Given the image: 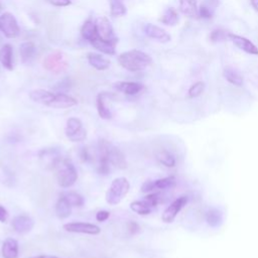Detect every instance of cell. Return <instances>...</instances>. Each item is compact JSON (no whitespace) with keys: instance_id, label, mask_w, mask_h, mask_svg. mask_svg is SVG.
Instances as JSON below:
<instances>
[{"instance_id":"obj_19","label":"cell","mask_w":258,"mask_h":258,"mask_svg":"<svg viewBox=\"0 0 258 258\" xmlns=\"http://www.w3.org/2000/svg\"><path fill=\"white\" fill-rule=\"evenodd\" d=\"M117 42H118L117 39L114 41L108 42V41H103V40L97 38L93 42H91V44L99 52L109 55V56H112L115 54V45Z\"/></svg>"},{"instance_id":"obj_27","label":"cell","mask_w":258,"mask_h":258,"mask_svg":"<svg viewBox=\"0 0 258 258\" xmlns=\"http://www.w3.org/2000/svg\"><path fill=\"white\" fill-rule=\"evenodd\" d=\"M224 77L225 79L231 83L234 86L240 87L243 85V78L240 75V73L236 70H234L233 68H226L224 70Z\"/></svg>"},{"instance_id":"obj_34","label":"cell","mask_w":258,"mask_h":258,"mask_svg":"<svg viewBox=\"0 0 258 258\" xmlns=\"http://www.w3.org/2000/svg\"><path fill=\"white\" fill-rule=\"evenodd\" d=\"M176 184V179L174 177H167L155 181L156 190H167L174 187Z\"/></svg>"},{"instance_id":"obj_6","label":"cell","mask_w":258,"mask_h":258,"mask_svg":"<svg viewBox=\"0 0 258 258\" xmlns=\"http://www.w3.org/2000/svg\"><path fill=\"white\" fill-rule=\"evenodd\" d=\"M66 136L73 143L83 142L86 139L87 134L80 119L72 117L68 120L66 126Z\"/></svg>"},{"instance_id":"obj_24","label":"cell","mask_w":258,"mask_h":258,"mask_svg":"<svg viewBox=\"0 0 258 258\" xmlns=\"http://www.w3.org/2000/svg\"><path fill=\"white\" fill-rule=\"evenodd\" d=\"M0 63L8 70H13V47L11 45H5L0 49Z\"/></svg>"},{"instance_id":"obj_4","label":"cell","mask_w":258,"mask_h":258,"mask_svg":"<svg viewBox=\"0 0 258 258\" xmlns=\"http://www.w3.org/2000/svg\"><path fill=\"white\" fill-rule=\"evenodd\" d=\"M129 189H131V185H129V182L127 181V179L125 178L115 179L106 193V196H105L106 202L111 206L118 205L123 200V198L128 194Z\"/></svg>"},{"instance_id":"obj_45","label":"cell","mask_w":258,"mask_h":258,"mask_svg":"<svg viewBox=\"0 0 258 258\" xmlns=\"http://www.w3.org/2000/svg\"><path fill=\"white\" fill-rule=\"evenodd\" d=\"M28 258H59L57 256H52V255H38V256H33V257H28Z\"/></svg>"},{"instance_id":"obj_12","label":"cell","mask_w":258,"mask_h":258,"mask_svg":"<svg viewBox=\"0 0 258 258\" xmlns=\"http://www.w3.org/2000/svg\"><path fill=\"white\" fill-rule=\"evenodd\" d=\"M228 38L232 41V43L240 50L244 51L247 54L250 55H255L258 56V49L256 48V46L254 44H252L249 40L237 36V35H233V34H228Z\"/></svg>"},{"instance_id":"obj_42","label":"cell","mask_w":258,"mask_h":258,"mask_svg":"<svg viewBox=\"0 0 258 258\" xmlns=\"http://www.w3.org/2000/svg\"><path fill=\"white\" fill-rule=\"evenodd\" d=\"M110 216V213L107 212V211H99L97 214H96V220L98 222H104L106 221Z\"/></svg>"},{"instance_id":"obj_35","label":"cell","mask_w":258,"mask_h":258,"mask_svg":"<svg viewBox=\"0 0 258 258\" xmlns=\"http://www.w3.org/2000/svg\"><path fill=\"white\" fill-rule=\"evenodd\" d=\"M205 90V84L203 82H197L189 89V97L196 98L199 97Z\"/></svg>"},{"instance_id":"obj_40","label":"cell","mask_w":258,"mask_h":258,"mask_svg":"<svg viewBox=\"0 0 258 258\" xmlns=\"http://www.w3.org/2000/svg\"><path fill=\"white\" fill-rule=\"evenodd\" d=\"M199 15L203 19H211L212 18V12L207 7H201L199 10Z\"/></svg>"},{"instance_id":"obj_32","label":"cell","mask_w":258,"mask_h":258,"mask_svg":"<svg viewBox=\"0 0 258 258\" xmlns=\"http://www.w3.org/2000/svg\"><path fill=\"white\" fill-rule=\"evenodd\" d=\"M67 201L72 205V207H82L84 205V198L75 192H67L62 194Z\"/></svg>"},{"instance_id":"obj_7","label":"cell","mask_w":258,"mask_h":258,"mask_svg":"<svg viewBox=\"0 0 258 258\" xmlns=\"http://www.w3.org/2000/svg\"><path fill=\"white\" fill-rule=\"evenodd\" d=\"M0 32L9 39H15L20 35V27L12 14L6 13L0 17Z\"/></svg>"},{"instance_id":"obj_5","label":"cell","mask_w":258,"mask_h":258,"mask_svg":"<svg viewBox=\"0 0 258 258\" xmlns=\"http://www.w3.org/2000/svg\"><path fill=\"white\" fill-rule=\"evenodd\" d=\"M68 62L63 53L56 52L49 55L44 60V67L46 70L54 73L60 74L65 72L68 69Z\"/></svg>"},{"instance_id":"obj_37","label":"cell","mask_w":258,"mask_h":258,"mask_svg":"<svg viewBox=\"0 0 258 258\" xmlns=\"http://www.w3.org/2000/svg\"><path fill=\"white\" fill-rule=\"evenodd\" d=\"M160 194L158 193H153V194H150L148 195L146 198H145V201H147L153 208L157 207L158 204L160 203Z\"/></svg>"},{"instance_id":"obj_9","label":"cell","mask_w":258,"mask_h":258,"mask_svg":"<svg viewBox=\"0 0 258 258\" xmlns=\"http://www.w3.org/2000/svg\"><path fill=\"white\" fill-rule=\"evenodd\" d=\"M64 229L68 232L72 233H81V234H88V235H98L101 232L100 227L90 223H83V222H73L64 225Z\"/></svg>"},{"instance_id":"obj_22","label":"cell","mask_w":258,"mask_h":258,"mask_svg":"<svg viewBox=\"0 0 258 258\" xmlns=\"http://www.w3.org/2000/svg\"><path fill=\"white\" fill-rule=\"evenodd\" d=\"M180 11L189 18H196L199 15L196 0H180Z\"/></svg>"},{"instance_id":"obj_8","label":"cell","mask_w":258,"mask_h":258,"mask_svg":"<svg viewBox=\"0 0 258 258\" xmlns=\"http://www.w3.org/2000/svg\"><path fill=\"white\" fill-rule=\"evenodd\" d=\"M188 203V197L182 196L175 200L164 212L162 219L165 223H172L175 221L178 214L181 212V210L187 205Z\"/></svg>"},{"instance_id":"obj_38","label":"cell","mask_w":258,"mask_h":258,"mask_svg":"<svg viewBox=\"0 0 258 258\" xmlns=\"http://www.w3.org/2000/svg\"><path fill=\"white\" fill-rule=\"evenodd\" d=\"M154 190H156L155 181H147V182L144 183V185L142 187V192L143 193H151Z\"/></svg>"},{"instance_id":"obj_14","label":"cell","mask_w":258,"mask_h":258,"mask_svg":"<svg viewBox=\"0 0 258 258\" xmlns=\"http://www.w3.org/2000/svg\"><path fill=\"white\" fill-rule=\"evenodd\" d=\"M40 159L41 161H43L46 168H50L54 170L56 165L62 159V157L60 156L58 151L54 149H50V150L47 149V150H43L40 153Z\"/></svg>"},{"instance_id":"obj_23","label":"cell","mask_w":258,"mask_h":258,"mask_svg":"<svg viewBox=\"0 0 258 258\" xmlns=\"http://www.w3.org/2000/svg\"><path fill=\"white\" fill-rule=\"evenodd\" d=\"M88 62L92 67L99 71H104L110 66V62L108 60L103 58L101 55L95 53L88 54Z\"/></svg>"},{"instance_id":"obj_31","label":"cell","mask_w":258,"mask_h":258,"mask_svg":"<svg viewBox=\"0 0 258 258\" xmlns=\"http://www.w3.org/2000/svg\"><path fill=\"white\" fill-rule=\"evenodd\" d=\"M161 22L166 26H176L179 22V16L175 9L170 8L166 11L164 16L161 19Z\"/></svg>"},{"instance_id":"obj_16","label":"cell","mask_w":258,"mask_h":258,"mask_svg":"<svg viewBox=\"0 0 258 258\" xmlns=\"http://www.w3.org/2000/svg\"><path fill=\"white\" fill-rule=\"evenodd\" d=\"M55 95L56 94H53L50 91L38 89V90H34L30 93V98L36 103L49 106L51 104V102L53 101V99L55 98Z\"/></svg>"},{"instance_id":"obj_29","label":"cell","mask_w":258,"mask_h":258,"mask_svg":"<svg viewBox=\"0 0 258 258\" xmlns=\"http://www.w3.org/2000/svg\"><path fill=\"white\" fill-rule=\"evenodd\" d=\"M131 209L140 215H149L153 211V207L147 201H136L131 204Z\"/></svg>"},{"instance_id":"obj_46","label":"cell","mask_w":258,"mask_h":258,"mask_svg":"<svg viewBox=\"0 0 258 258\" xmlns=\"http://www.w3.org/2000/svg\"><path fill=\"white\" fill-rule=\"evenodd\" d=\"M250 4L253 7V9L258 12V0H250Z\"/></svg>"},{"instance_id":"obj_17","label":"cell","mask_w":258,"mask_h":258,"mask_svg":"<svg viewBox=\"0 0 258 258\" xmlns=\"http://www.w3.org/2000/svg\"><path fill=\"white\" fill-rule=\"evenodd\" d=\"M114 87L117 91L126 95H137L144 89V86L137 82H118L114 84Z\"/></svg>"},{"instance_id":"obj_15","label":"cell","mask_w":258,"mask_h":258,"mask_svg":"<svg viewBox=\"0 0 258 258\" xmlns=\"http://www.w3.org/2000/svg\"><path fill=\"white\" fill-rule=\"evenodd\" d=\"M77 100L71 96H68L66 94H56L55 98L49 105V107L58 108V109H65L70 108L75 105H77Z\"/></svg>"},{"instance_id":"obj_25","label":"cell","mask_w":258,"mask_h":258,"mask_svg":"<svg viewBox=\"0 0 258 258\" xmlns=\"http://www.w3.org/2000/svg\"><path fill=\"white\" fill-rule=\"evenodd\" d=\"M81 34H82V37L86 41H88L90 43L93 42L95 39L98 38V36H97V29H96V23H94L91 20H88L84 24V26L82 27Z\"/></svg>"},{"instance_id":"obj_3","label":"cell","mask_w":258,"mask_h":258,"mask_svg":"<svg viewBox=\"0 0 258 258\" xmlns=\"http://www.w3.org/2000/svg\"><path fill=\"white\" fill-rule=\"evenodd\" d=\"M99 157H103L108 160L110 165L118 169L126 168V160L123 153L105 140L99 142Z\"/></svg>"},{"instance_id":"obj_36","label":"cell","mask_w":258,"mask_h":258,"mask_svg":"<svg viewBox=\"0 0 258 258\" xmlns=\"http://www.w3.org/2000/svg\"><path fill=\"white\" fill-rule=\"evenodd\" d=\"M226 38H228V35H226L225 32L221 31V30H216V31H213L211 36H210V39L212 42L216 43V42H220V41H223L225 40Z\"/></svg>"},{"instance_id":"obj_2","label":"cell","mask_w":258,"mask_h":258,"mask_svg":"<svg viewBox=\"0 0 258 258\" xmlns=\"http://www.w3.org/2000/svg\"><path fill=\"white\" fill-rule=\"evenodd\" d=\"M54 170L56 171L58 184L62 188H70L78 180V172L73 163L68 159L62 158Z\"/></svg>"},{"instance_id":"obj_1","label":"cell","mask_w":258,"mask_h":258,"mask_svg":"<svg viewBox=\"0 0 258 258\" xmlns=\"http://www.w3.org/2000/svg\"><path fill=\"white\" fill-rule=\"evenodd\" d=\"M118 62L122 68L131 72H140L148 68L153 60L145 52L139 50L128 51L118 57Z\"/></svg>"},{"instance_id":"obj_39","label":"cell","mask_w":258,"mask_h":258,"mask_svg":"<svg viewBox=\"0 0 258 258\" xmlns=\"http://www.w3.org/2000/svg\"><path fill=\"white\" fill-rule=\"evenodd\" d=\"M47 2L55 7L64 8L71 5V0H47Z\"/></svg>"},{"instance_id":"obj_10","label":"cell","mask_w":258,"mask_h":258,"mask_svg":"<svg viewBox=\"0 0 258 258\" xmlns=\"http://www.w3.org/2000/svg\"><path fill=\"white\" fill-rule=\"evenodd\" d=\"M96 29H97V36L99 39L103 41H114L116 38L113 34V29L110 22L106 18H99L96 21Z\"/></svg>"},{"instance_id":"obj_33","label":"cell","mask_w":258,"mask_h":258,"mask_svg":"<svg viewBox=\"0 0 258 258\" xmlns=\"http://www.w3.org/2000/svg\"><path fill=\"white\" fill-rule=\"evenodd\" d=\"M206 220L208 225H210L211 227H216L221 223L222 215L217 209H211L206 215Z\"/></svg>"},{"instance_id":"obj_11","label":"cell","mask_w":258,"mask_h":258,"mask_svg":"<svg viewBox=\"0 0 258 258\" xmlns=\"http://www.w3.org/2000/svg\"><path fill=\"white\" fill-rule=\"evenodd\" d=\"M13 227L17 233L26 234L31 232L35 227V221L26 215L17 216L13 220Z\"/></svg>"},{"instance_id":"obj_28","label":"cell","mask_w":258,"mask_h":258,"mask_svg":"<svg viewBox=\"0 0 258 258\" xmlns=\"http://www.w3.org/2000/svg\"><path fill=\"white\" fill-rule=\"evenodd\" d=\"M157 159L163 166H165L167 168H175L176 167V164H177L176 158L174 157V155H172L168 151L159 152L157 155Z\"/></svg>"},{"instance_id":"obj_41","label":"cell","mask_w":258,"mask_h":258,"mask_svg":"<svg viewBox=\"0 0 258 258\" xmlns=\"http://www.w3.org/2000/svg\"><path fill=\"white\" fill-rule=\"evenodd\" d=\"M127 228H128V231L131 232L132 234H137L141 230L140 225L137 222H134V221H131L127 224Z\"/></svg>"},{"instance_id":"obj_43","label":"cell","mask_w":258,"mask_h":258,"mask_svg":"<svg viewBox=\"0 0 258 258\" xmlns=\"http://www.w3.org/2000/svg\"><path fill=\"white\" fill-rule=\"evenodd\" d=\"M8 219H9V212H8V210L4 206L0 205V222L6 223L8 221Z\"/></svg>"},{"instance_id":"obj_21","label":"cell","mask_w":258,"mask_h":258,"mask_svg":"<svg viewBox=\"0 0 258 258\" xmlns=\"http://www.w3.org/2000/svg\"><path fill=\"white\" fill-rule=\"evenodd\" d=\"M72 208V205L67 201V199L61 195L56 204V214L60 219H66L71 215Z\"/></svg>"},{"instance_id":"obj_26","label":"cell","mask_w":258,"mask_h":258,"mask_svg":"<svg viewBox=\"0 0 258 258\" xmlns=\"http://www.w3.org/2000/svg\"><path fill=\"white\" fill-rule=\"evenodd\" d=\"M20 53H21V57H22L23 62L24 63H30L34 59V57L37 53V49H36V46L33 43H24L21 46Z\"/></svg>"},{"instance_id":"obj_13","label":"cell","mask_w":258,"mask_h":258,"mask_svg":"<svg viewBox=\"0 0 258 258\" xmlns=\"http://www.w3.org/2000/svg\"><path fill=\"white\" fill-rule=\"evenodd\" d=\"M145 32L149 38L157 40L160 43H168L171 41V36L165 30L153 24H148L145 27Z\"/></svg>"},{"instance_id":"obj_30","label":"cell","mask_w":258,"mask_h":258,"mask_svg":"<svg viewBox=\"0 0 258 258\" xmlns=\"http://www.w3.org/2000/svg\"><path fill=\"white\" fill-rule=\"evenodd\" d=\"M110 14L113 18H121L126 15V8L121 0H110Z\"/></svg>"},{"instance_id":"obj_44","label":"cell","mask_w":258,"mask_h":258,"mask_svg":"<svg viewBox=\"0 0 258 258\" xmlns=\"http://www.w3.org/2000/svg\"><path fill=\"white\" fill-rule=\"evenodd\" d=\"M81 159H82L83 162H89L91 160V156H90V154L88 152V149L84 148L82 150V152H81Z\"/></svg>"},{"instance_id":"obj_20","label":"cell","mask_w":258,"mask_h":258,"mask_svg":"<svg viewBox=\"0 0 258 258\" xmlns=\"http://www.w3.org/2000/svg\"><path fill=\"white\" fill-rule=\"evenodd\" d=\"M4 258H18L19 257V242L14 238H8L3 245Z\"/></svg>"},{"instance_id":"obj_18","label":"cell","mask_w":258,"mask_h":258,"mask_svg":"<svg viewBox=\"0 0 258 258\" xmlns=\"http://www.w3.org/2000/svg\"><path fill=\"white\" fill-rule=\"evenodd\" d=\"M110 97V94L103 92L100 93L97 97V109H98V114L102 119L108 120L112 117V112L110 108L106 105V100Z\"/></svg>"}]
</instances>
